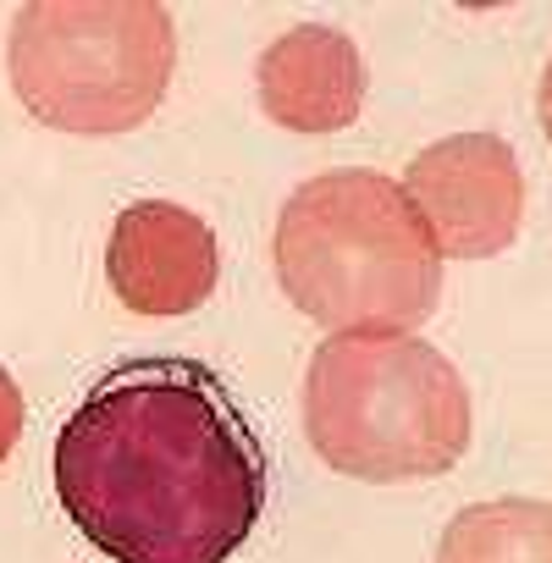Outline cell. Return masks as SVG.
<instances>
[{
  "mask_svg": "<svg viewBox=\"0 0 552 563\" xmlns=\"http://www.w3.org/2000/svg\"><path fill=\"white\" fill-rule=\"evenodd\" d=\"M305 437L338 475L431 481L470 448V393L420 338H332L305 371Z\"/></svg>",
  "mask_w": 552,
  "mask_h": 563,
  "instance_id": "3",
  "label": "cell"
},
{
  "mask_svg": "<svg viewBox=\"0 0 552 563\" xmlns=\"http://www.w3.org/2000/svg\"><path fill=\"white\" fill-rule=\"evenodd\" d=\"M276 282L338 338H415L442 294V254L404 183L321 172L294 188L271 238Z\"/></svg>",
  "mask_w": 552,
  "mask_h": 563,
  "instance_id": "2",
  "label": "cell"
},
{
  "mask_svg": "<svg viewBox=\"0 0 552 563\" xmlns=\"http://www.w3.org/2000/svg\"><path fill=\"white\" fill-rule=\"evenodd\" d=\"M260 111L288 133H343L365 111V56L349 34L305 23L260 51Z\"/></svg>",
  "mask_w": 552,
  "mask_h": 563,
  "instance_id": "7",
  "label": "cell"
},
{
  "mask_svg": "<svg viewBox=\"0 0 552 563\" xmlns=\"http://www.w3.org/2000/svg\"><path fill=\"white\" fill-rule=\"evenodd\" d=\"M23 387L12 382V371L0 365V464L12 459V448H18V437H23Z\"/></svg>",
  "mask_w": 552,
  "mask_h": 563,
  "instance_id": "9",
  "label": "cell"
},
{
  "mask_svg": "<svg viewBox=\"0 0 552 563\" xmlns=\"http://www.w3.org/2000/svg\"><path fill=\"white\" fill-rule=\"evenodd\" d=\"M177 34L161 0H34L7 40V73L29 117L56 133H133L166 100Z\"/></svg>",
  "mask_w": 552,
  "mask_h": 563,
  "instance_id": "4",
  "label": "cell"
},
{
  "mask_svg": "<svg viewBox=\"0 0 552 563\" xmlns=\"http://www.w3.org/2000/svg\"><path fill=\"white\" fill-rule=\"evenodd\" d=\"M56 503L111 563H227L265 514V448L199 360H128L51 453Z\"/></svg>",
  "mask_w": 552,
  "mask_h": 563,
  "instance_id": "1",
  "label": "cell"
},
{
  "mask_svg": "<svg viewBox=\"0 0 552 563\" xmlns=\"http://www.w3.org/2000/svg\"><path fill=\"white\" fill-rule=\"evenodd\" d=\"M404 194L442 260H486L519 238L525 177L497 133H453L420 150Z\"/></svg>",
  "mask_w": 552,
  "mask_h": 563,
  "instance_id": "5",
  "label": "cell"
},
{
  "mask_svg": "<svg viewBox=\"0 0 552 563\" xmlns=\"http://www.w3.org/2000/svg\"><path fill=\"white\" fill-rule=\"evenodd\" d=\"M106 276H111V294L133 316H150V321L194 316L216 294L221 249L205 216L172 199H139L111 227Z\"/></svg>",
  "mask_w": 552,
  "mask_h": 563,
  "instance_id": "6",
  "label": "cell"
},
{
  "mask_svg": "<svg viewBox=\"0 0 552 563\" xmlns=\"http://www.w3.org/2000/svg\"><path fill=\"white\" fill-rule=\"evenodd\" d=\"M536 111H541V128H547V144H552V56H547V73H541V95H536Z\"/></svg>",
  "mask_w": 552,
  "mask_h": 563,
  "instance_id": "10",
  "label": "cell"
},
{
  "mask_svg": "<svg viewBox=\"0 0 552 563\" xmlns=\"http://www.w3.org/2000/svg\"><path fill=\"white\" fill-rule=\"evenodd\" d=\"M437 563H552V503H470L437 541Z\"/></svg>",
  "mask_w": 552,
  "mask_h": 563,
  "instance_id": "8",
  "label": "cell"
}]
</instances>
